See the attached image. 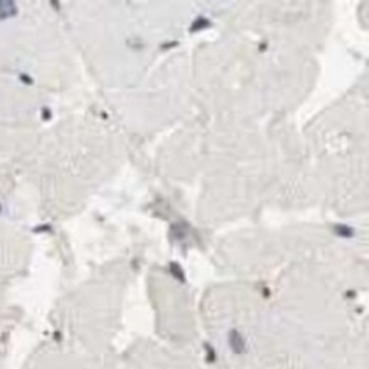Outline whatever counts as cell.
<instances>
[{
  "label": "cell",
  "instance_id": "obj_1",
  "mask_svg": "<svg viewBox=\"0 0 369 369\" xmlns=\"http://www.w3.org/2000/svg\"><path fill=\"white\" fill-rule=\"evenodd\" d=\"M15 5L12 2H0V19H7L15 14Z\"/></svg>",
  "mask_w": 369,
  "mask_h": 369
}]
</instances>
